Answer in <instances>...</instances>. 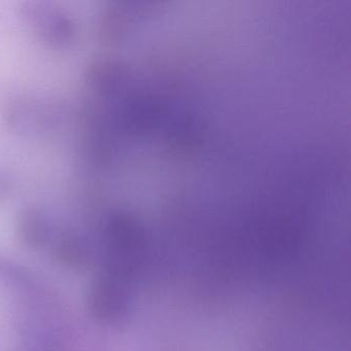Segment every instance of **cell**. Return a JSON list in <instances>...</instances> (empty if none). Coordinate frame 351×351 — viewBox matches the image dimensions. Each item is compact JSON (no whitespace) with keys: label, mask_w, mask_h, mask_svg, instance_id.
<instances>
[{"label":"cell","mask_w":351,"mask_h":351,"mask_svg":"<svg viewBox=\"0 0 351 351\" xmlns=\"http://www.w3.org/2000/svg\"><path fill=\"white\" fill-rule=\"evenodd\" d=\"M22 15L28 29L45 46L69 48L77 38L75 20L54 3L29 1L24 5Z\"/></svg>","instance_id":"6da1fadb"},{"label":"cell","mask_w":351,"mask_h":351,"mask_svg":"<svg viewBox=\"0 0 351 351\" xmlns=\"http://www.w3.org/2000/svg\"><path fill=\"white\" fill-rule=\"evenodd\" d=\"M130 73V61L114 53H101L90 59L85 69L88 87L100 97L112 99L122 89Z\"/></svg>","instance_id":"7a4b0ae2"},{"label":"cell","mask_w":351,"mask_h":351,"mask_svg":"<svg viewBox=\"0 0 351 351\" xmlns=\"http://www.w3.org/2000/svg\"><path fill=\"white\" fill-rule=\"evenodd\" d=\"M14 182L8 172L0 169V201L5 200L13 192Z\"/></svg>","instance_id":"3957f363"}]
</instances>
